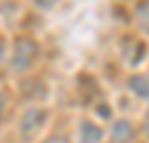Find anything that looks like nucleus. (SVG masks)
Returning <instances> with one entry per match:
<instances>
[{"instance_id":"obj_7","label":"nucleus","mask_w":149,"mask_h":143,"mask_svg":"<svg viewBox=\"0 0 149 143\" xmlns=\"http://www.w3.org/2000/svg\"><path fill=\"white\" fill-rule=\"evenodd\" d=\"M2 103H5V101H2V96H0V114H2Z\"/></svg>"},{"instance_id":"obj_3","label":"nucleus","mask_w":149,"mask_h":143,"mask_svg":"<svg viewBox=\"0 0 149 143\" xmlns=\"http://www.w3.org/2000/svg\"><path fill=\"white\" fill-rule=\"evenodd\" d=\"M82 139H85V143H100L102 132H100V128H96L93 123H87L82 128Z\"/></svg>"},{"instance_id":"obj_5","label":"nucleus","mask_w":149,"mask_h":143,"mask_svg":"<svg viewBox=\"0 0 149 143\" xmlns=\"http://www.w3.org/2000/svg\"><path fill=\"white\" fill-rule=\"evenodd\" d=\"M47 143H67V141H65V139H62V137H56V139H49V141H47Z\"/></svg>"},{"instance_id":"obj_1","label":"nucleus","mask_w":149,"mask_h":143,"mask_svg":"<svg viewBox=\"0 0 149 143\" xmlns=\"http://www.w3.org/2000/svg\"><path fill=\"white\" fill-rule=\"evenodd\" d=\"M134 139V128L129 121H118L113 125V141L116 143H129Z\"/></svg>"},{"instance_id":"obj_2","label":"nucleus","mask_w":149,"mask_h":143,"mask_svg":"<svg viewBox=\"0 0 149 143\" xmlns=\"http://www.w3.org/2000/svg\"><path fill=\"white\" fill-rule=\"evenodd\" d=\"M129 85H131V89H134L136 96L149 99V76H134L129 81Z\"/></svg>"},{"instance_id":"obj_4","label":"nucleus","mask_w":149,"mask_h":143,"mask_svg":"<svg viewBox=\"0 0 149 143\" xmlns=\"http://www.w3.org/2000/svg\"><path fill=\"white\" fill-rule=\"evenodd\" d=\"M136 16H138V25H140V29L149 34V0L138 7V13H136Z\"/></svg>"},{"instance_id":"obj_6","label":"nucleus","mask_w":149,"mask_h":143,"mask_svg":"<svg viewBox=\"0 0 149 143\" xmlns=\"http://www.w3.org/2000/svg\"><path fill=\"white\" fill-rule=\"evenodd\" d=\"M145 125H147V130H149V112H147V118H145Z\"/></svg>"}]
</instances>
